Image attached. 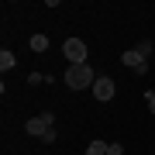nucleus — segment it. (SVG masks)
<instances>
[{
  "label": "nucleus",
  "instance_id": "8",
  "mask_svg": "<svg viewBox=\"0 0 155 155\" xmlns=\"http://www.w3.org/2000/svg\"><path fill=\"white\" fill-rule=\"evenodd\" d=\"M28 45H31V52H48V38H45V35H35V38H28Z\"/></svg>",
  "mask_w": 155,
  "mask_h": 155
},
{
  "label": "nucleus",
  "instance_id": "2",
  "mask_svg": "<svg viewBox=\"0 0 155 155\" xmlns=\"http://www.w3.org/2000/svg\"><path fill=\"white\" fill-rule=\"evenodd\" d=\"M62 79H66V86H69V90H93L97 72H93V66L86 62V66H69Z\"/></svg>",
  "mask_w": 155,
  "mask_h": 155
},
{
  "label": "nucleus",
  "instance_id": "1",
  "mask_svg": "<svg viewBox=\"0 0 155 155\" xmlns=\"http://www.w3.org/2000/svg\"><path fill=\"white\" fill-rule=\"evenodd\" d=\"M55 114L52 110H45V114H38V117H31L28 124H24V131L31 134V138H38V141H45V145H52L55 141Z\"/></svg>",
  "mask_w": 155,
  "mask_h": 155
},
{
  "label": "nucleus",
  "instance_id": "12",
  "mask_svg": "<svg viewBox=\"0 0 155 155\" xmlns=\"http://www.w3.org/2000/svg\"><path fill=\"white\" fill-rule=\"evenodd\" d=\"M110 155H124V148H121V145L114 141V145H110Z\"/></svg>",
  "mask_w": 155,
  "mask_h": 155
},
{
  "label": "nucleus",
  "instance_id": "11",
  "mask_svg": "<svg viewBox=\"0 0 155 155\" xmlns=\"http://www.w3.org/2000/svg\"><path fill=\"white\" fill-rule=\"evenodd\" d=\"M145 104H148V110L155 114V93H145Z\"/></svg>",
  "mask_w": 155,
  "mask_h": 155
},
{
  "label": "nucleus",
  "instance_id": "4",
  "mask_svg": "<svg viewBox=\"0 0 155 155\" xmlns=\"http://www.w3.org/2000/svg\"><path fill=\"white\" fill-rule=\"evenodd\" d=\"M90 93H93V100L107 104V100L117 93V86H114V79H110V76H97V83H93V90H90Z\"/></svg>",
  "mask_w": 155,
  "mask_h": 155
},
{
  "label": "nucleus",
  "instance_id": "6",
  "mask_svg": "<svg viewBox=\"0 0 155 155\" xmlns=\"http://www.w3.org/2000/svg\"><path fill=\"white\" fill-rule=\"evenodd\" d=\"M86 155H110V145L100 141V138H93V141H90V148H86Z\"/></svg>",
  "mask_w": 155,
  "mask_h": 155
},
{
  "label": "nucleus",
  "instance_id": "10",
  "mask_svg": "<svg viewBox=\"0 0 155 155\" xmlns=\"http://www.w3.org/2000/svg\"><path fill=\"white\" fill-rule=\"evenodd\" d=\"M28 83H31V86H38V83H48V76H41V72H31V76H28Z\"/></svg>",
  "mask_w": 155,
  "mask_h": 155
},
{
  "label": "nucleus",
  "instance_id": "9",
  "mask_svg": "<svg viewBox=\"0 0 155 155\" xmlns=\"http://www.w3.org/2000/svg\"><path fill=\"white\" fill-rule=\"evenodd\" d=\"M134 52H138L141 59H148V55H152V41H138V45H134Z\"/></svg>",
  "mask_w": 155,
  "mask_h": 155
},
{
  "label": "nucleus",
  "instance_id": "5",
  "mask_svg": "<svg viewBox=\"0 0 155 155\" xmlns=\"http://www.w3.org/2000/svg\"><path fill=\"white\" fill-rule=\"evenodd\" d=\"M121 66H127V69L134 72V76H145V69H148V59H141L134 48H127L124 55H121Z\"/></svg>",
  "mask_w": 155,
  "mask_h": 155
},
{
  "label": "nucleus",
  "instance_id": "7",
  "mask_svg": "<svg viewBox=\"0 0 155 155\" xmlns=\"http://www.w3.org/2000/svg\"><path fill=\"white\" fill-rule=\"evenodd\" d=\"M17 66V59H14V52L11 48H4V52H0V69H4V72H11Z\"/></svg>",
  "mask_w": 155,
  "mask_h": 155
},
{
  "label": "nucleus",
  "instance_id": "3",
  "mask_svg": "<svg viewBox=\"0 0 155 155\" xmlns=\"http://www.w3.org/2000/svg\"><path fill=\"white\" fill-rule=\"evenodd\" d=\"M62 55L69 59V66H86L90 62V48L83 38H66L62 41Z\"/></svg>",
  "mask_w": 155,
  "mask_h": 155
}]
</instances>
